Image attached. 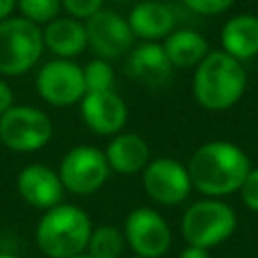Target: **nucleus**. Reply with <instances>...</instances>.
<instances>
[{
  "mask_svg": "<svg viewBox=\"0 0 258 258\" xmlns=\"http://www.w3.org/2000/svg\"><path fill=\"white\" fill-rule=\"evenodd\" d=\"M187 173L191 185L206 196H226L242 187L250 173L246 153L228 141H210L196 149Z\"/></svg>",
  "mask_w": 258,
  "mask_h": 258,
  "instance_id": "nucleus-1",
  "label": "nucleus"
},
{
  "mask_svg": "<svg viewBox=\"0 0 258 258\" xmlns=\"http://www.w3.org/2000/svg\"><path fill=\"white\" fill-rule=\"evenodd\" d=\"M246 89V73L234 56L224 50L208 52L194 75V95L204 109H230Z\"/></svg>",
  "mask_w": 258,
  "mask_h": 258,
  "instance_id": "nucleus-2",
  "label": "nucleus"
},
{
  "mask_svg": "<svg viewBox=\"0 0 258 258\" xmlns=\"http://www.w3.org/2000/svg\"><path fill=\"white\" fill-rule=\"evenodd\" d=\"M93 232L85 210L73 204H58L44 212L36 226V244L48 258H73L85 254Z\"/></svg>",
  "mask_w": 258,
  "mask_h": 258,
  "instance_id": "nucleus-3",
  "label": "nucleus"
},
{
  "mask_svg": "<svg viewBox=\"0 0 258 258\" xmlns=\"http://www.w3.org/2000/svg\"><path fill=\"white\" fill-rule=\"evenodd\" d=\"M44 48L42 28L22 16L0 22V73L24 75L40 58Z\"/></svg>",
  "mask_w": 258,
  "mask_h": 258,
  "instance_id": "nucleus-4",
  "label": "nucleus"
},
{
  "mask_svg": "<svg viewBox=\"0 0 258 258\" xmlns=\"http://www.w3.org/2000/svg\"><path fill=\"white\" fill-rule=\"evenodd\" d=\"M236 228V214L234 210L218 200H204L196 202L187 208L181 220V232L189 246L210 248L226 238Z\"/></svg>",
  "mask_w": 258,
  "mask_h": 258,
  "instance_id": "nucleus-5",
  "label": "nucleus"
},
{
  "mask_svg": "<svg viewBox=\"0 0 258 258\" xmlns=\"http://www.w3.org/2000/svg\"><path fill=\"white\" fill-rule=\"evenodd\" d=\"M52 137L48 115L36 107L14 105L0 115V141L12 151H36Z\"/></svg>",
  "mask_w": 258,
  "mask_h": 258,
  "instance_id": "nucleus-6",
  "label": "nucleus"
},
{
  "mask_svg": "<svg viewBox=\"0 0 258 258\" xmlns=\"http://www.w3.org/2000/svg\"><path fill=\"white\" fill-rule=\"evenodd\" d=\"M109 163L105 157V151L93 147V145H77L73 147L60 161L58 175L64 185V189L89 196L97 191L109 175Z\"/></svg>",
  "mask_w": 258,
  "mask_h": 258,
  "instance_id": "nucleus-7",
  "label": "nucleus"
},
{
  "mask_svg": "<svg viewBox=\"0 0 258 258\" xmlns=\"http://www.w3.org/2000/svg\"><path fill=\"white\" fill-rule=\"evenodd\" d=\"M38 95L54 107H69L85 97L83 69L69 58L48 60L36 75Z\"/></svg>",
  "mask_w": 258,
  "mask_h": 258,
  "instance_id": "nucleus-8",
  "label": "nucleus"
},
{
  "mask_svg": "<svg viewBox=\"0 0 258 258\" xmlns=\"http://www.w3.org/2000/svg\"><path fill=\"white\" fill-rule=\"evenodd\" d=\"M85 30H87V46H91L93 52L105 60L125 56L135 40L127 18L119 16L113 10H103V8L85 20Z\"/></svg>",
  "mask_w": 258,
  "mask_h": 258,
  "instance_id": "nucleus-9",
  "label": "nucleus"
},
{
  "mask_svg": "<svg viewBox=\"0 0 258 258\" xmlns=\"http://www.w3.org/2000/svg\"><path fill=\"white\" fill-rule=\"evenodd\" d=\"M123 236L133 248L135 256L141 258H159L171 244L167 222L151 208L133 210L125 220Z\"/></svg>",
  "mask_w": 258,
  "mask_h": 258,
  "instance_id": "nucleus-10",
  "label": "nucleus"
},
{
  "mask_svg": "<svg viewBox=\"0 0 258 258\" xmlns=\"http://www.w3.org/2000/svg\"><path fill=\"white\" fill-rule=\"evenodd\" d=\"M143 185L151 200L163 206H175L183 202L191 189L187 167L171 157H159L145 165Z\"/></svg>",
  "mask_w": 258,
  "mask_h": 258,
  "instance_id": "nucleus-11",
  "label": "nucleus"
},
{
  "mask_svg": "<svg viewBox=\"0 0 258 258\" xmlns=\"http://www.w3.org/2000/svg\"><path fill=\"white\" fill-rule=\"evenodd\" d=\"M18 194L26 204L40 210H50L58 204H62L64 185L60 181V175L52 171L48 165L42 163H30L26 165L16 179Z\"/></svg>",
  "mask_w": 258,
  "mask_h": 258,
  "instance_id": "nucleus-12",
  "label": "nucleus"
},
{
  "mask_svg": "<svg viewBox=\"0 0 258 258\" xmlns=\"http://www.w3.org/2000/svg\"><path fill=\"white\" fill-rule=\"evenodd\" d=\"M81 115L87 127L99 135H117L127 121V107L115 91L85 93Z\"/></svg>",
  "mask_w": 258,
  "mask_h": 258,
  "instance_id": "nucleus-13",
  "label": "nucleus"
},
{
  "mask_svg": "<svg viewBox=\"0 0 258 258\" xmlns=\"http://www.w3.org/2000/svg\"><path fill=\"white\" fill-rule=\"evenodd\" d=\"M173 64L169 62L163 44L157 42H143L131 50L125 71L135 81L147 87H163L171 77Z\"/></svg>",
  "mask_w": 258,
  "mask_h": 258,
  "instance_id": "nucleus-14",
  "label": "nucleus"
},
{
  "mask_svg": "<svg viewBox=\"0 0 258 258\" xmlns=\"http://www.w3.org/2000/svg\"><path fill=\"white\" fill-rule=\"evenodd\" d=\"M105 157L109 169H113L115 173L133 175L137 171H143L149 163V145L137 133H119L109 141Z\"/></svg>",
  "mask_w": 258,
  "mask_h": 258,
  "instance_id": "nucleus-15",
  "label": "nucleus"
},
{
  "mask_svg": "<svg viewBox=\"0 0 258 258\" xmlns=\"http://www.w3.org/2000/svg\"><path fill=\"white\" fill-rule=\"evenodd\" d=\"M127 22L133 36L143 40H159L173 32L175 14L163 2H139L133 6Z\"/></svg>",
  "mask_w": 258,
  "mask_h": 258,
  "instance_id": "nucleus-16",
  "label": "nucleus"
},
{
  "mask_svg": "<svg viewBox=\"0 0 258 258\" xmlns=\"http://www.w3.org/2000/svg\"><path fill=\"white\" fill-rule=\"evenodd\" d=\"M42 42L44 46L56 54L58 58H73L81 54L87 48V30L85 22L67 16V18H54L48 22L42 30Z\"/></svg>",
  "mask_w": 258,
  "mask_h": 258,
  "instance_id": "nucleus-17",
  "label": "nucleus"
},
{
  "mask_svg": "<svg viewBox=\"0 0 258 258\" xmlns=\"http://www.w3.org/2000/svg\"><path fill=\"white\" fill-rule=\"evenodd\" d=\"M224 52L236 60L258 54V18L252 14H240L226 22L222 28Z\"/></svg>",
  "mask_w": 258,
  "mask_h": 258,
  "instance_id": "nucleus-18",
  "label": "nucleus"
},
{
  "mask_svg": "<svg viewBox=\"0 0 258 258\" xmlns=\"http://www.w3.org/2000/svg\"><path fill=\"white\" fill-rule=\"evenodd\" d=\"M163 50H165V54L173 67L187 69V67L200 64L206 58L208 42L200 32L189 30V28H181V30H173L165 38Z\"/></svg>",
  "mask_w": 258,
  "mask_h": 258,
  "instance_id": "nucleus-19",
  "label": "nucleus"
},
{
  "mask_svg": "<svg viewBox=\"0 0 258 258\" xmlns=\"http://www.w3.org/2000/svg\"><path fill=\"white\" fill-rule=\"evenodd\" d=\"M125 246V236L113 226H99L91 232L87 254L93 258H119Z\"/></svg>",
  "mask_w": 258,
  "mask_h": 258,
  "instance_id": "nucleus-20",
  "label": "nucleus"
},
{
  "mask_svg": "<svg viewBox=\"0 0 258 258\" xmlns=\"http://www.w3.org/2000/svg\"><path fill=\"white\" fill-rule=\"evenodd\" d=\"M85 79V91L87 93H99V91H111L113 87V67L105 58H93L83 69Z\"/></svg>",
  "mask_w": 258,
  "mask_h": 258,
  "instance_id": "nucleus-21",
  "label": "nucleus"
},
{
  "mask_svg": "<svg viewBox=\"0 0 258 258\" xmlns=\"http://www.w3.org/2000/svg\"><path fill=\"white\" fill-rule=\"evenodd\" d=\"M16 6L22 12V18L34 24H48L56 18L60 10V0H16Z\"/></svg>",
  "mask_w": 258,
  "mask_h": 258,
  "instance_id": "nucleus-22",
  "label": "nucleus"
},
{
  "mask_svg": "<svg viewBox=\"0 0 258 258\" xmlns=\"http://www.w3.org/2000/svg\"><path fill=\"white\" fill-rule=\"evenodd\" d=\"M60 4L77 20H87L103 8V0H60Z\"/></svg>",
  "mask_w": 258,
  "mask_h": 258,
  "instance_id": "nucleus-23",
  "label": "nucleus"
},
{
  "mask_svg": "<svg viewBox=\"0 0 258 258\" xmlns=\"http://www.w3.org/2000/svg\"><path fill=\"white\" fill-rule=\"evenodd\" d=\"M234 0H183L187 8L200 14H220L232 6Z\"/></svg>",
  "mask_w": 258,
  "mask_h": 258,
  "instance_id": "nucleus-24",
  "label": "nucleus"
},
{
  "mask_svg": "<svg viewBox=\"0 0 258 258\" xmlns=\"http://www.w3.org/2000/svg\"><path fill=\"white\" fill-rule=\"evenodd\" d=\"M242 200L248 208H252L254 212H258V169H250V173L246 175L242 187Z\"/></svg>",
  "mask_w": 258,
  "mask_h": 258,
  "instance_id": "nucleus-25",
  "label": "nucleus"
},
{
  "mask_svg": "<svg viewBox=\"0 0 258 258\" xmlns=\"http://www.w3.org/2000/svg\"><path fill=\"white\" fill-rule=\"evenodd\" d=\"M14 107V95L6 81L0 79V115H4L8 109Z\"/></svg>",
  "mask_w": 258,
  "mask_h": 258,
  "instance_id": "nucleus-26",
  "label": "nucleus"
},
{
  "mask_svg": "<svg viewBox=\"0 0 258 258\" xmlns=\"http://www.w3.org/2000/svg\"><path fill=\"white\" fill-rule=\"evenodd\" d=\"M177 258H210L206 248H198V246H187L185 250H181V254Z\"/></svg>",
  "mask_w": 258,
  "mask_h": 258,
  "instance_id": "nucleus-27",
  "label": "nucleus"
},
{
  "mask_svg": "<svg viewBox=\"0 0 258 258\" xmlns=\"http://www.w3.org/2000/svg\"><path fill=\"white\" fill-rule=\"evenodd\" d=\"M14 8H16V0H0V22L10 18Z\"/></svg>",
  "mask_w": 258,
  "mask_h": 258,
  "instance_id": "nucleus-28",
  "label": "nucleus"
},
{
  "mask_svg": "<svg viewBox=\"0 0 258 258\" xmlns=\"http://www.w3.org/2000/svg\"><path fill=\"white\" fill-rule=\"evenodd\" d=\"M0 258H18L14 254H8V252H0Z\"/></svg>",
  "mask_w": 258,
  "mask_h": 258,
  "instance_id": "nucleus-29",
  "label": "nucleus"
},
{
  "mask_svg": "<svg viewBox=\"0 0 258 258\" xmlns=\"http://www.w3.org/2000/svg\"><path fill=\"white\" fill-rule=\"evenodd\" d=\"M73 258H93V256H89V254H79V256H73Z\"/></svg>",
  "mask_w": 258,
  "mask_h": 258,
  "instance_id": "nucleus-30",
  "label": "nucleus"
},
{
  "mask_svg": "<svg viewBox=\"0 0 258 258\" xmlns=\"http://www.w3.org/2000/svg\"><path fill=\"white\" fill-rule=\"evenodd\" d=\"M141 2H161V0H141Z\"/></svg>",
  "mask_w": 258,
  "mask_h": 258,
  "instance_id": "nucleus-31",
  "label": "nucleus"
},
{
  "mask_svg": "<svg viewBox=\"0 0 258 258\" xmlns=\"http://www.w3.org/2000/svg\"><path fill=\"white\" fill-rule=\"evenodd\" d=\"M133 258H141V256H133Z\"/></svg>",
  "mask_w": 258,
  "mask_h": 258,
  "instance_id": "nucleus-32",
  "label": "nucleus"
}]
</instances>
